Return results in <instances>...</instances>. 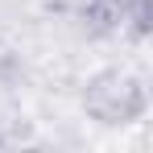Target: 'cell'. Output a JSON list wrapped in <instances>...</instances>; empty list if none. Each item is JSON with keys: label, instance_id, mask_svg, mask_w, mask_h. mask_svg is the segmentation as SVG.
I'll return each instance as SVG.
<instances>
[{"label": "cell", "instance_id": "obj_1", "mask_svg": "<svg viewBox=\"0 0 153 153\" xmlns=\"http://www.w3.org/2000/svg\"><path fill=\"white\" fill-rule=\"evenodd\" d=\"M145 108H149V87L141 75H132L124 66H108L100 75H91L83 87V112L95 124L124 128L132 120H141Z\"/></svg>", "mask_w": 153, "mask_h": 153}, {"label": "cell", "instance_id": "obj_2", "mask_svg": "<svg viewBox=\"0 0 153 153\" xmlns=\"http://www.w3.org/2000/svg\"><path fill=\"white\" fill-rule=\"evenodd\" d=\"M46 4V13H54V17H66V21H87L91 17V8H95V0H42Z\"/></svg>", "mask_w": 153, "mask_h": 153}]
</instances>
